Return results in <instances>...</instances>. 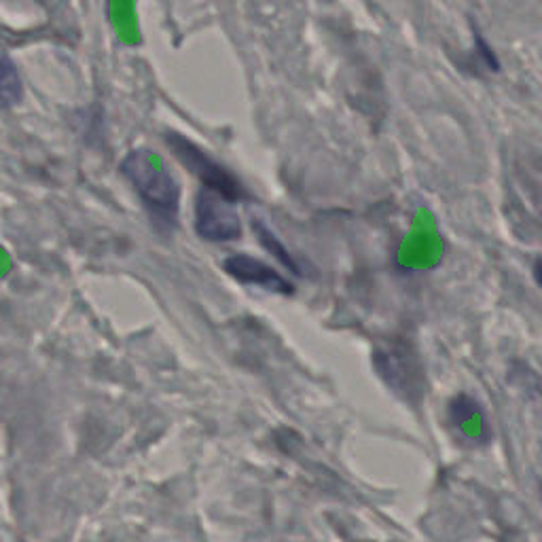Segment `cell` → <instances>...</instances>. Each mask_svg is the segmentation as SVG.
Instances as JSON below:
<instances>
[{"label":"cell","mask_w":542,"mask_h":542,"mask_svg":"<svg viewBox=\"0 0 542 542\" xmlns=\"http://www.w3.org/2000/svg\"><path fill=\"white\" fill-rule=\"evenodd\" d=\"M257 233H259V239H261V244L265 246V248L271 252V255H276L280 261H282V265H286L288 269H292V271H299L297 269V263L292 261V257L284 250V246L276 239V235L271 233V231H267L263 225H259L257 223Z\"/></svg>","instance_id":"8992f818"},{"label":"cell","mask_w":542,"mask_h":542,"mask_svg":"<svg viewBox=\"0 0 542 542\" xmlns=\"http://www.w3.org/2000/svg\"><path fill=\"white\" fill-rule=\"evenodd\" d=\"M167 146L172 149V153L176 155V159L187 165L193 174L202 180L204 189H210V191H216L223 197L231 202H237V200H244V197H248L244 191V187L239 185V180L229 174V172L218 165L212 157H208L200 146H195L191 140H187L185 136L180 134H167L165 138Z\"/></svg>","instance_id":"7a4b0ae2"},{"label":"cell","mask_w":542,"mask_h":542,"mask_svg":"<svg viewBox=\"0 0 542 542\" xmlns=\"http://www.w3.org/2000/svg\"><path fill=\"white\" fill-rule=\"evenodd\" d=\"M21 97H23V85L19 79V72L5 54H0V110L17 106L21 102Z\"/></svg>","instance_id":"5b68a950"},{"label":"cell","mask_w":542,"mask_h":542,"mask_svg":"<svg viewBox=\"0 0 542 542\" xmlns=\"http://www.w3.org/2000/svg\"><path fill=\"white\" fill-rule=\"evenodd\" d=\"M195 231L206 241L239 239L241 223L233 202L210 189L200 191L195 200Z\"/></svg>","instance_id":"3957f363"},{"label":"cell","mask_w":542,"mask_h":542,"mask_svg":"<svg viewBox=\"0 0 542 542\" xmlns=\"http://www.w3.org/2000/svg\"><path fill=\"white\" fill-rule=\"evenodd\" d=\"M121 174L140 195L157 225L172 229L178 223L180 187L169 169L146 149H136L121 161Z\"/></svg>","instance_id":"6da1fadb"},{"label":"cell","mask_w":542,"mask_h":542,"mask_svg":"<svg viewBox=\"0 0 542 542\" xmlns=\"http://www.w3.org/2000/svg\"><path fill=\"white\" fill-rule=\"evenodd\" d=\"M223 267H225L227 274L231 278H235L237 282L255 284V286H261V288H265L269 292H276V294H292L294 292V286L284 276H280L274 267H269L267 263H263L255 257L233 255L223 263Z\"/></svg>","instance_id":"277c9868"}]
</instances>
